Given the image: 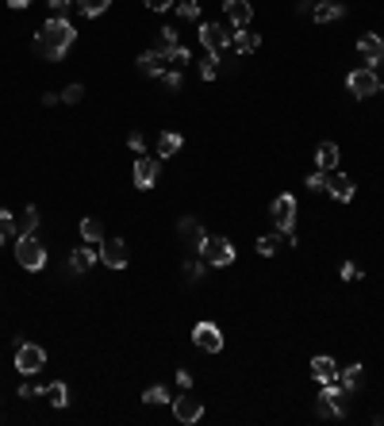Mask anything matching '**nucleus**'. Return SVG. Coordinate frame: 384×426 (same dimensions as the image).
<instances>
[{
    "mask_svg": "<svg viewBox=\"0 0 384 426\" xmlns=\"http://www.w3.org/2000/svg\"><path fill=\"white\" fill-rule=\"evenodd\" d=\"M73 43H77V27L69 20H62V15H51L35 35V54L43 62H62Z\"/></svg>",
    "mask_w": 384,
    "mask_h": 426,
    "instance_id": "1",
    "label": "nucleus"
},
{
    "mask_svg": "<svg viewBox=\"0 0 384 426\" xmlns=\"http://www.w3.org/2000/svg\"><path fill=\"white\" fill-rule=\"evenodd\" d=\"M315 415L319 419H346V392L338 380L323 384V392L315 396Z\"/></svg>",
    "mask_w": 384,
    "mask_h": 426,
    "instance_id": "2",
    "label": "nucleus"
},
{
    "mask_svg": "<svg viewBox=\"0 0 384 426\" xmlns=\"http://www.w3.org/2000/svg\"><path fill=\"white\" fill-rule=\"evenodd\" d=\"M15 261H20L27 273L46 269V246L39 242V234H20V239H15Z\"/></svg>",
    "mask_w": 384,
    "mask_h": 426,
    "instance_id": "3",
    "label": "nucleus"
},
{
    "mask_svg": "<svg viewBox=\"0 0 384 426\" xmlns=\"http://www.w3.org/2000/svg\"><path fill=\"white\" fill-rule=\"evenodd\" d=\"M346 88H350V96H357V100H369V96H377L380 93L377 69H373V65H357V69H350L346 73Z\"/></svg>",
    "mask_w": 384,
    "mask_h": 426,
    "instance_id": "4",
    "label": "nucleus"
},
{
    "mask_svg": "<svg viewBox=\"0 0 384 426\" xmlns=\"http://www.w3.org/2000/svg\"><path fill=\"white\" fill-rule=\"evenodd\" d=\"M200 46L216 58H223L234 46V31H223V23H200Z\"/></svg>",
    "mask_w": 384,
    "mask_h": 426,
    "instance_id": "5",
    "label": "nucleus"
},
{
    "mask_svg": "<svg viewBox=\"0 0 384 426\" xmlns=\"http://www.w3.org/2000/svg\"><path fill=\"white\" fill-rule=\"evenodd\" d=\"M200 258H204V265H216V269H223V265H234V242L231 239H204L200 246Z\"/></svg>",
    "mask_w": 384,
    "mask_h": 426,
    "instance_id": "6",
    "label": "nucleus"
},
{
    "mask_svg": "<svg viewBox=\"0 0 384 426\" xmlns=\"http://www.w3.org/2000/svg\"><path fill=\"white\" fill-rule=\"evenodd\" d=\"M296 211H300V204H296V196H277L273 200V208H269V215H273V223H277V231L281 234H292L296 231Z\"/></svg>",
    "mask_w": 384,
    "mask_h": 426,
    "instance_id": "7",
    "label": "nucleus"
},
{
    "mask_svg": "<svg viewBox=\"0 0 384 426\" xmlns=\"http://www.w3.org/2000/svg\"><path fill=\"white\" fill-rule=\"evenodd\" d=\"M43 365H46V350L35 346V342H20V350H15V368H20L23 376H35Z\"/></svg>",
    "mask_w": 384,
    "mask_h": 426,
    "instance_id": "8",
    "label": "nucleus"
},
{
    "mask_svg": "<svg viewBox=\"0 0 384 426\" xmlns=\"http://www.w3.org/2000/svg\"><path fill=\"white\" fill-rule=\"evenodd\" d=\"M192 342L204 350V354H219V350H223V331H219L216 323H208V319H204V323L192 326Z\"/></svg>",
    "mask_w": 384,
    "mask_h": 426,
    "instance_id": "9",
    "label": "nucleus"
},
{
    "mask_svg": "<svg viewBox=\"0 0 384 426\" xmlns=\"http://www.w3.org/2000/svg\"><path fill=\"white\" fill-rule=\"evenodd\" d=\"M173 415H177V422L192 426V422L204 419V404L200 399H192V392H185L181 399H173Z\"/></svg>",
    "mask_w": 384,
    "mask_h": 426,
    "instance_id": "10",
    "label": "nucleus"
},
{
    "mask_svg": "<svg viewBox=\"0 0 384 426\" xmlns=\"http://www.w3.org/2000/svg\"><path fill=\"white\" fill-rule=\"evenodd\" d=\"M100 261H104V265H108V269H124L127 265V242L124 239H104L100 242Z\"/></svg>",
    "mask_w": 384,
    "mask_h": 426,
    "instance_id": "11",
    "label": "nucleus"
},
{
    "mask_svg": "<svg viewBox=\"0 0 384 426\" xmlns=\"http://www.w3.org/2000/svg\"><path fill=\"white\" fill-rule=\"evenodd\" d=\"M177 239H181L185 246H192V250H200V246H204V239H208V231H204V223H200V219L185 215L181 223H177Z\"/></svg>",
    "mask_w": 384,
    "mask_h": 426,
    "instance_id": "12",
    "label": "nucleus"
},
{
    "mask_svg": "<svg viewBox=\"0 0 384 426\" xmlns=\"http://www.w3.org/2000/svg\"><path fill=\"white\" fill-rule=\"evenodd\" d=\"M158 173H161V161L158 158H138L135 161V188H154L158 185Z\"/></svg>",
    "mask_w": 384,
    "mask_h": 426,
    "instance_id": "13",
    "label": "nucleus"
},
{
    "mask_svg": "<svg viewBox=\"0 0 384 426\" xmlns=\"http://www.w3.org/2000/svg\"><path fill=\"white\" fill-rule=\"evenodd\" d=\"M326 192H331L338 204H350V200H354V192H357V185L350 181L346 173H334V169H331V177H326Z\"/></svg>",
    "mask_w": 384,
    "mask_h": 426,
    "instance_id": "14",
    "label": "nucleus"
},
{
    "mask_svg": "<svg viewBox=\"0 0 384 426\" xmlns=\"http://www.w3.org/2000/svg\"><path fill=\"white\" fill-rule=\"evenodd\" d=\"M96 261H100V250H93V246H77V250L69 253V273L81 277V273H88Z\"/></svg>",
    "mask_w": 384,
    "mask_h": 426,
    "instance_id": "15",
    "label": "nucleus"
},
{
    "mask_svg": "<svg viewBox=\"0 0 384 426\" xmlns=\"http://www.w3.org/2000/svg\"><path fill=\"white\" fill-rule=\"evenodd\" d=\"M223 12H227V20H231L234 27H250V20H254L250 0H223Z\"/></svg>",
    "mask_w": 384,
    "mask_h": 426,
    "instance_id": "16",
    "label": "nucleus"
},
{
    "mask_svg": "<svg viewBox=\"0 0 384 426\" xmlns=\"http://www.w3.org/2000/svg\"><path fill=\"white\" fill-rule=\"evenodd\" d=\"M357 54H362L365 62H373V69L384 62V39L380 35H362V43H357Z\"/></svg>",
    "mask_w": 384,
    "mask_h": 426,
    "instance_id": "17",
    "label": "nucleus"
},
{
    "mask_svg": "<svg viewBox=\"0 0 384 426\" xmlns=\"http://www.w3.org/2000/svg\"><path fill=\"white\" fill-rule=\"evenodd\" d=\"M39 396H43V399H51L54 407H69V384H65V380L39 384Z\"/></svg>",
    "mask_w": 384,
    "mask_h": 426,
    "instance_id": "18",
    "label": "nucleus"
},
{
    "mask_svg": "<svg viewBox=\"0 0 384 426\" xmlns=\"http://www.w3.org/2000/svg\"><path fill=\"white\" fill-rule=\"evenodd\" d=\"M315 169H323V173L338 169V146H334V142H319V146H315Z\"/></svg>",
    "mask_w": 384,
    "mask_h": 426,
    "instance_id": "19",
    "label": "nucleus"
},
{
    "mask_svg": "<svg viewBox=\"0 0 384 426\" xmlns=\"http://www.w3.org/2000/svg\"><path fill=\"white\" fill-rule=\"evenodd\" d=\"M138 73H146V77H161V73H166V58H161L158 51H143L138 54Z\"/></svg>",
    "mask_w": 384,
    "mask_h": 426,
    "instance_id": "20",
    "label": "nucleus"
},
{
    "mask_svg": "<svg viewBox=\"0 0 384 426\" xmlns=\"http://www.w3.org/2000/svg\"><path fill=\"white\" fill-rule=\"evenodd\" d=\"M342 15H346V4H338V0H323V4H315L312 20L315 23H334V20H342Z\"/></svg>",
    "mask_w": 384,
    "mask_h": 426,
    "instance_id": "21",
    "label": "nucleus"
},
{
    "mask_svg": "<svg viewBox=\"0 0 384 426\" xmlns=\"http://www.w3.org/2000/svg\"><path fill=\"white\" fill-rule=\"evenodd\" d=\"M312 376H315L319 384L338 380V365H334V357H312Z\"/></svg>",
    "mask_w": 384,
    "mask_h": 426,
    "instance_id": "22",
    "label": "nucleus"
},
{
    "mask_svg": "<svg viewBox=\"0 0 384 426\" xmlns=\"http://www.w3.org/2000/svg\"><path fill=\"white\" fill-rule=\"evenodd\" d=\"M258 46H261V35H258V31H246V27L234 31V46H231V51H239V54H254Z\"/></svg>",
    "mask_w": 384,
    "mask_h": 426,
    "instance_id": "23",
    "label": "nucleus"
},
{
    "mask_svg": "<svg viewBox=\"0 0 384 426\" xmlns=\"http://www.w3.org/2000/svg\"><path fill=\"white\" fill-rule=\"evenodd\" d=\"M181 146H185V138L177 135V131H161V135H158V154H161V161L173 158V154L181 150Z\"/></svg>",
    "mask_w": 384,
    "mask_h": 426,
    "instance_id": "24",
    "label": "nucleus"
},
{
    "mask_svg": "<svg viewBox=\"0 0 384 426\" xmlns=\"http://www.w3.org/2000/svg\"><path fill=\"white\" fill-rule=\"evenodd\" d=\"M81 239H85L88 246H100L104 242V227H100V219H81Z\"/></svg>",
    "mask_w": 384,
    "mask_h": 426,
    "instance_id": "25",
    "label": "nucleus"
},
{
    "mask_svg": "<svg viewBox=\"0 0 384 426\" xmlns=\"http://www.w3.org/2000/svg\"><path fill=\"white\" fill-rule=\"evenodd\" d=\"M362 368L365 365H350V368H338V384H342V392H357V380H362Z\"/></svg>",
    "mask_w": 384,
    "mask_h": 426,
    "instance_id": "26",
    "label": "nucleus"
},
{
    "mask_svg": "<svg viewBox=\"0 0 384 426\" xmlns=\"http://www.w3.org/2000/svg\"><path fill=\"white\" fill-rule=\"evenodd\" d=\"M281 246H284V234H281V231L261 234V239H258V253H261V258H273V253L281 250Z\"/></svg>",
    "mask_w": 384,
    "mask_h": 426,
    "instance_id": "27",
    "label": "nucleus"
},
{
    "mask_svg": "<svg viewBox=\"0 0 384 426\" xmlns=\"http://www.w3.org/2000/svg\"><path fill=\"white\" fill-rule=\"evenodd\" d=\"M161 58H166L169 65H173V69H185V65L192 62V51H189V46H181V43H177L173 51H166V54H161Z\"/></svg>",
    "mask_w": 384,
    "mask_h": 426,
    "instance_id": "28",
    "label": "nucleus"
},
{
    "mask_svg": "<svg viewBox=\"0 0 384 426\" xmlns=\"http://www.w3.org/2000/svg\"><path fill=\"white\" fill-rule=\"evenodd\" d=\"M15 227H20V234H39V208H23Z\"/></svg>",
    "mask_w": 384,
    "mask_h": 426,
    "instance_id": "29",
    "label": "nucleus"
},
{
    "mask_svg": "<svg viewBox=\"0 0 384 426\" xmlns=\"http://www.w3.org/2000/svg\"><path fill=\"white\" fill-rule=\"evenodd\" d=\"M112 8V0H77V12L88 15V20H96V15H104Z\"/></svg>",
    "mask_w": 384,
    "mask_h": 426,
    "instance_id": "30",
    "label": "nucleus"
},
{
    "mask_svg": "<svg viewBox=\"0 0 384 426\" xmlns=\"http://www.w3.org/2000/svg\"><path fill=\"white\" fill-rule=\"evenodd\" d=\"M15 239H20V227H15V219L0 208V242H15Z\"/></svg>",
    "mask_w": 384,
    "mask_h": 426,
    "instance_id": "31",
    "label": "nucleus"
},
{
    "mask_svg": "<svg viewBox=\"0 0 384 426\" xmlns=\"http://www.w3.org/2000/svg\"><path fill=\"white\" fill-rule=\"evenodd\" d=\"M173 46H177V27H161V31H158V43H154V51L166 54V51H173Z\"/></svg>",
    "mask_w": 384,
    "mask_h": 426,
    "instance_id": "32",
    "label": "nucleus"
},
{
    "mask_svg": "<svg viewBox=\"0 0 384 426\" xmlns=\"http://www.w3.org/2000/svg\"><path fill=\"white\" fill-rule=\"evenodd\" d=\"M143 404H173V399H169L166 384H154V388L143 392Z\"/></svg>",
    "mask_w": 384,
    "mask_h": 426,
    "instance_id": "33",
    "label": "nucleus"
},
{
    "mask_svg": "<svg viewBox=\"0 0 384 426\" xmlns=\"http://www.w3.org/2000/svg\"><path fill=\"white\" fill-rule=\"evenodd\" d=\"M219 62H223V58H216V54H208V58L200 62V77H204V81H216V77H219Z\"/></svg>",
    "mask_w": 384,
    "mask_h": 426,
    "instance_id": "34",
    "label": "nucleus"
},
{
    "mask_svg": "<svg viewBox=\"0 0 384 426\" xmlns=\"http://www.w3.org/2000/svg\"><path fill=\"white\" fill-rule=\"evenodd\" d=\"M161 88H166V93H181V69H166L161 73Z\"/></svg>",
    "mask_w": 384,
    "mask_h": 426,
    "instance_id": "35",
    "label": "nucleus"
},
{
    "mask_svg": "<svg viewBox=\"0 0 384 426\" xmlns=\"http://www.w3.org/2000/svg\"><path fill=\"white\" fill-rule=\"evenodd\" d=\"M177 12H181V20H200V0H181Z\"/></svg>",
    "mask_w": 384,
    "mask_h": 426,
    "instance_id": "36",
    "label": "nucleus"
},
{
    "mask_svg": "<svg viewBox=\"0 0 384 426\" xmlns=\"http://www.w3.org/2000/svg\"><path fill=\"white\" fill-rule=\"evenodd\" d=\"M62 100L65 104H81V100H85V85H65L62 88Z\"/></svg>",
    "mask_w": 384,
    "mask_h": 426,
    "instance_id": "37",
    "label": "nucleus"
},
{
    "mask_svg": "<svg viewBox=\"0 0 384 426\" xmlns=\"http://www.w3.org/2000/svg\"><path fill=\"white\" fill-rule=\"evenodd\" d=\"M181 273H185V281H200V277H204V258L200 261H185V269H181Z\"/></svg>",
    "mask_w": 384,
    "mask_h": 426,
    "instance_id": "38",
    "label": "nucleus"
},
{
    "mask_svg": "<svg viewBox=\"0 0 384 426\" xmlns=\"http://www.w3.org/2000/svg\"><path fill=\"white\" fill-rule=\"evenodd\" d=\"M312 192H326V173L323 169H315V173H307V181H304Z\"/></svg>",
    "mask_w": 384,
    "mask_h": 426,
    "instance_id": "39",
    "label": "nucleus"
},
{
    "mask_svg": "<svg viewBox=\"0 0 384 426\" xmlns=\"http://www.w3.org/2000/svg\"><path fill=\"white\" fill-rule=\"evenodd\" d=\"M338 277L342 281H357V277H362V269L354 265V261H342V269H338Z\"/></svg>",
    "mask_w": 384,
    "mask_h": 426,
    "instance_id": "40",
    "label": "nucleus"
},
{
    "mask_svg": "<svg viewBox=\"0 0 384 426\" xmlns=\"http://www.w3.org/2000/svg\"><path fill=\"white\" fill-rule=\"evenodd\" d=\"M177 384H181V392H192V373L189 368H177Z\"/></svg>",
    "mask_w": 384,
    "mask_h": 426,
    "instance_id": "41",
    "label": "nucleus"
},
{
    "mask_svg": "<svg viewBox=\"0 0 384 426\" xmlns=\"http://www.w3.org/2000/svg\"><path fill=\"white\" fill-rule=\"evenodd\" d=\"M35 396H39V384L23 380V384H20V399H35Z\"/></svg>",
    "mask_w": 384,
    "mask_h": 426,
    "instance_id": "42",
    "label": "nucleus"
},
{
    "mask_svg": "<svg viewBox=\"0 0 384 426\" xmlns=\"http://www.w3.org/2000/svg\"><path fill=\"white\" fill-rule=\"evenodd\" d=\"M127 146H131L135 154H143V150H146V138H143V135H127Z\"/></svg>",
    "mask_w": 384,
    "mask_h": 426,
    "instance_id": "43",
    "label": "nucleus"
},
{
    "mask_svg": "<svg viewBox=\"0 0 384 426\" xmlns=\"http://www.w3.org/2000/svg\"><path fill=\"white\" fill-rule=\"evenodd\" d=\"M150 12H166V8H173V0H143Z\"/></svg>",
    "mask_w": 384,
    "mask_h": 426,
    "instance_id": "44",
    "label": "nucleus"
},
{
    "mask_svg": "<svg viewBox=\"0 0 384 426\" xmlns=\"http://www.w3.org/2000/svg\"><path fill=\"white\" fill-rule=\"evenodd\" d=\"M46 4H51V12H54V15H62L65 8H69V0H46Z\"/></svg>",
    "mask_w": 384,
    "mask_h": 426,
    "instance_id": "45",
    "label": "nucleus"
},
{
    "mask_svg": "<svg viewBox=\"0 0 384 426\" xmlns=\"http://www.w3.org/2000/svg\"><path fill=\"white\" fill-rule=\"evenodd\" d=\"M58 100H62V93H43V104H46V108H54Z\"/></svg>",
    "mask_w": 384,
    "mask_h": 426,
    "instance_id": "46",
    "label": "nucleus"
},
{
    "mask_svg": "<svg viewBox=\"0 0 384 426\" xmlns=\"http://www.w3.org/2000/svg\"><path fill=\"white\" fill-rule=\"evenodd\" d=\"M27 4H35V0H8V8H27Z\"/></svg>",
    "mask_w": 384,
    "mask_h": 426,
    "instance_id": "47",
    "label": "nucleus"
},
{
    "mask_svg": "<svg viewBox=\"0 0 384 426\" xmlns=\"http://www.w3.org/2000/svg\"><path fill=\"white\" fill-rule=\"evenodd\" d=\"M380 65H384V62H380ZM380 85H384V77H380Z\"/></svg>",
    "mask_w": 384,
    "mask_h": 426,
    "instance_id": "48",
    "label": "nucleus"
}]
</instances>
